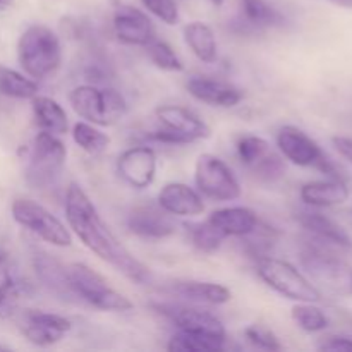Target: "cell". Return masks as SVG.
<instances>
[{
	"instance_id": "9",
	"label": "cell",
	"mask_w": 352,
	"mask_h": 352,
	"mask_svg": "<svg viewBox=\"0 0 352 352\" xmlns=\"http://www.w3.org/2000/svg\"><path fill=\"white\" fill-rule=\"evenodd\" d=\"M195 182L199 195L213 201H234L243 195L232 168L212 153L199 155L196 160Z\"/></svg>"
},
{
	"instance_id": "32",
	"label": "cell",
	"mask_w": 352,
	"mask_h": 352,
	"mask_svg": "<svg viewBox=\"0 0 352 352\" xmlns=\"http://www.w3.org/2000/svg\"><path fill=\"white\" fill-rule=\"evenodd\" d=\"M146 54L148 58L157 65L158 69L167 72H181L184 69V64H182L181 57L175 54L174 48L164 40H151L150 43L146 45Z\"/></svg>"
},
{
	"instance_id": "18",
	"label": "cell",
	"mask_w": 352,
	"mask_h": 352,
	"mask_svg": "<svg viewBox=\"0 0 352 352\" xmlns=\"http://www.w3.org/2000/svg\"><path fill=\"white\" fill-rule=\"evenodd\" d=\"M158 206L175 217H196L205 212L199 191L184 182H168L158 192Z\"/></svg>"
},
{
	"instance_id": "42",
	"label": "cell",
	"mask_w": 352,
	"mask_h": 352,
	"mask_svg": "<svg viewBox=\"0 0 352 352\" xmlns=\"http://www.w3.org/2000/svg\"><path fill=\"white\" fill-rule=\"evenodd\" d=\"M12 3H14V0H0V12H3V10L9 9Z\"/></svg>"
},
{
	"instance_id": "17",
	"label": "cell",
	"mask_w": 352,
	"mask_h": 352,
	"mask_svg": "<svg viewBox=\"0 0 352 352\" xmlns=\"http://www.w3.org/2000/svg\"><path fill=\"white\" fill-rule=\"evenodd\" d=\"M186 89L198 102L210 107H220V109H232L244 100V93L237 86L227 81H219V79L203 78V76H195L189 79L186 82Z\"/></svg>"
},
{
	"instance_id": "28",
	"label": "cell",
	"mask_w": 352,
	"mask_h": 352,
	"mask_svg": "<svg viewBox=\"0 0 352 352\" xmlns=\"http://www.w3.org/2000/svg\"><path fill=\"white\" fill-rule=\"evenodd\" d=\"M244 23L248 28H275L285 23L284 16L267 0H241Z\"/></svg>"
},
{
	"instance_id": "19",
	"label": "cell",
	"mask_w": 352,
	"mask_h": 352,
	"mask_svg": "<svg viewBox=\"0 0 352 352\" xmlns=\"http://www.w3.org/2000/svg\"><path fill=\"white\" fill-rule=\"evenodd\" d=\"M34 272H36L38 280L41 282L45 289L55 298L64 299V301H72L78 299V296L72 291L67 277V267L55 260L54 256L47 253H38L33 260Z\"/></svg>"
},
{
	"instance_id": "25",
	"label": "cell",
	"mask_w": 352,
	"mask_h": 352,
	"mask_svg": "<svg viewBox=\"0 0 352 352\" xmlns=\"http://www.w3.org/2000/svg\"><path fill=\"white\" fill-rule=\"evenodd\" d=\"M186 45L191 48L192 54L205 64H213L219 58V45L215 33L208 24L201 21H192L184 26Z\"/></svg>"
},
{
	"instance_id": "41",
	"label": "cell",
	"mask_w": 352,
	"mask_h": 352,
	"mask_svg": "<svg viewBox=\"0 0 352 352\" xmlns=\"http://www.w3.org/2000/svg\"><path fill=\"white\" fill-rule=\"evenodd\" d=\"M329 2L337 7H344V9H352V0H329Z\"/></svg>"
},
{
	"instance_id": "2",
	"label": "cell",
	"mask_w": 352,
	"mask_h": 352,
	"mask_svg": "<svg viewBox=\"0 0 352 352\" xmlns=\"http://www.w3.org/2000/svg\"><path fill=\"white\" fill-rule=\"evenodd\" d=\"M17 60L31 79H47L62 64V47L57 33L45 24H33L17 41Z\"/></svg>"
},
{
	"instance_id": "5",
	"label": "cell",
	"mask_w": 352,
	"mask_h": 352,
	"mask_svg": "<svg viewBox=\"0 0 352 352\" xmlns=\"http://www.w3.org/2000/svg\"><path fill=\"white\" fill-rule=\"evenodd\" d=\"M69 103L81 119L95 126H113L127 113L126 100L117 89L95 85L76 86L69 93Z\"/></svg>"
},
{
	"instance_id": "43",
	"label": "cell",
	"mask_w": 352,
	"mask_h": 352,
	"mask_svg": "<svg viewBox=\"0 0 352 352\" xmlns=\"http://www.w3.org/2000/svg\"><path fill=\"white\" fill-rule=\"evenodd\" d=\"M215 7H222L223 6V0H210Z\"/></svg>"
},
{
	"instance_id": "7",
	"label": "cell",
	"mask_w": 352,
	"mask_h": 352,
	"mask_svg": "<svg viewBox=\"0 0 352 352\" xmlns=\"http://www.w3.org/2000/svg\"><path fill=\"white\" fill-rule=\"evenodd\" d=\"M67 277L78 299L88 302L100 311L124 313L133 309V302L124 294L110 287L109 282L85 263L67 265Z\"/></svg>"
},
{
	"instance_id": "39",
	"label": "cell",
	"mask_w": 352,
	"mask_h": 352,
	"mask_svg": "<svg viewBox=\"0 0 352 352\" xmlns=\"http://www.w3.org/2000/svg\"><path fill=\"white\" fill-rule=\"evenodd\" d=\"M318 349L329 352H349L352 351V339L344 336L325 337L323 342L318 344Z\"/></svg>"
},
{
	"instance_id": "38",
	"label": "cell",
	"mask_w": 352,
	"mask_h": 352,
	"mask_svg": "<svg viewBox=\"0 0 352 352\" xmlns=\"http://www.w3.org/2000/svg\"><path fill=\"white\" fill-rule=\"evenodd\" d=\"M141 2L162 23L168 24V26L179 23V9L175 0H141Z\"/></svg>"
},
{
	"instance_id": "12",
	"label": "cell",
	"mask_w": 352,
	"mask_h": 352,
	"mask_svg": "<svg viewBox=\"0 0 352 352\" xmlns=\"http://www.w3.org/2000/svg\"><path fill=\"white\" fill-rule=\"evenodd\" d=\"M155 309L167 316L177 330H186V332H203L212 333V336L227 337L226 327L223 323L217 318L213 313L205 311L201 308L188 305H174V302H167V305H155Z\"/></svg>"
},
{
	"instance_id": "16",
	"label": "cell",
	"mask_w": 352,
	"mask_h": 352,
	"mask_svg": "<svg viewBox=\"0 0 352 352\" xmlns=\"http://www.w3.org/2000/svg\"><path fill=\"white\" fill-rule=\"evenodd\" d=\"M127 229L143 239H167L175 234V223L170 213L160 206H138L127 215Z\"/></svg>"
},
{
	"instance_id": "10",
	"label": "cell",
	"mask_w": 352,
	"mask_h": 352,
	"mask_svg": "<svg viewBox=\"0 0 352 352\" xmlns=\"http://www.w3.org/2000/svg\"><path fill=\"white\" fill-rule=\"evenodd\" d=\"M21 333L38 347H50L60 342L72 329V323L65 316L47 311H19L17 313Z\"/></svg>"
},
{
	"instance_id": "6",
	"label": "cell",
	"mask_w": 352,
	"mask_h": 352,
	"mask_svg": "<svg viewBox=\"0 0 352 352\" xmlns=\"http://www.w3.org/2000/svg\"><path fill=\"white\" fill-rule=\"evenodd\" d=\"M256 274L268 287L291 301L318 302L323 298L308 277L289 261L265 254L256 258Z\"/></svg>"
},
{
	"instance_id": "35",
	"label": "cell",
	"mask_w": 352,
	"mask_h": 352,
	"mask_svg": "<svg viewBox=\"0 0 352 352\" xmlns=\"http://www.w3.org/2000/svg\"><path fill=\"white\" fill-rule=\"evenodd\" d=\"M268 151H270V143L263 138L254 136V134H248L237 141V155H239L241 162L250 168L256 162H260Z\"/></svg>"
},
{
	"instance_id": "30",
	"label": "cell",
	"mask_w": 352,
	"mask_h": 352,
	"mask_svg": "<svg viewBox=\"0 0 352 352\" xmlns=\"http://www.w3.org/2000/svg\"><path fill=\"white\" fill-rule=\"evenodd\" d=\"M72 140L81 150H85L89 155H100L109 148L110 138L109 134L102 133L96 129L95 124L91 122H76L72 127Z\"/></svg>"
},
{
	"instance_id": "20",
	"label": "cell",
	"mask_w": 352,
	"mask_h": 352,
	"mask_svg": "<svg viewBox=\"0 0 352 352\" xmlns=\"http://www.w3.org/2000/svg\"><path fill=\"white\" fill-rule=\"evenodd\" d=\"M206 222L223 237H244L258 226L256 212L248 206H227L212 212Z\"/></svg>"
},
{
	"instance_id": "15",
	"label": "cell",
	"mask_w": 352,
	"mask_h": 352,
	"mask_svg": "<svg viewBox=\"0 0 352 352\" xmlns=\"http://www.w3.org/2000/svg\"><path fill=\"white\" fill-rule=\"evenodd\" d=\"M277 146L291 164L299 167H315L323 157L322 148L305 131L296 126H282L277 133Z\"/></svg>"
},
{
	"instance_id": "13",
	"label": "cell",
	"mask_w": 352,
	"mask_h": 352,
	"mask_svg": "<svg viewBox=\"0 0 352 352\" xmlns=\"http://www.w3.org/2000/svg\"><path fill=\"white\" fill-rule=\"evenodd\" d=\"M113 31L117 40L131 47H146L155 40V24L141 9L133 6L117 7L113 14Z\"/></svg>"
},
{
	"instance_id": "1",
	"label": "cell",
	"mask_w": 352,
	"mask_h": 352,
	"mask_svg": "<svg viewBox=\"0 0 352 352\" xmlns=\"http://www.w3.org/2000/svg\"><path fill=\"white\" fill-rule=\"evenodd\" d=\"M65 219L69 229H72L79 241L100 260L112 265L117 272L136 284H151L153 274L150 268L133 256L117 239L116 234L103 222L96 206L78 182H71L65 192Z\"/></svg>"
},
{
	"instance_id": "21",
	"label": "cell",
	"mask_w": 352,
	"mask_h": 352,
	"mask_svg": "<svg viewBox=\"0 0 352 352\" xmlns=\"http://www.w3.org/2000/svg\"><path fill=\"white\" fill-rule=\"evenodd\" d=\"M298 222L305 230H308L315 239L322 241L323 244L336 248L351 250L352 241L349 234L342 229L337 222L329 219L327 215L318 212H302L298 215Z\"/></svg>"
},
{
	"instance_id": "23",
	"label": "cell",
	"mask_w": 352,
	"mask_h": 352,
	"mask_svg": "<svg viewBox=\"0 0 352 352\" xmlns=\"http://www.w3.org/2000/svg\"><path fill=\"white\" fill-rule=\"evenodd\" d=\"M301 199L309 206L329 208V206L342 205L349 198V188L344 179H327V181L308 182L301 188Z\"/></svg>"
},
{
	"instance_id": "36",
	"label": "cell",
	"mask_w": 352,
	"mask_h": 352,
	"mask_svg": "<svg viewBox=\"0 0 352 352\" xmlns=\"http://www.w3.org/2000/svg\"><path fill=\"white\" fill-rule=\"evenodd\" d=\"M253 172L256 174V177L263 182H275L285 174V164L278 155H275L274 151H268L260 162L253 165Z\"/></svg>"
},
{
	"instance_id": "3",
	"label": "cell",
	"mask_w": 352,
	"mask_h": 352,
	"mask_svg": "<svg viewBox=\"0 0 352 352\" xmlns=\"http://www.w3.org/2000/svg\"><path fill=\"white\" fill-rule=\"evenodd\" d=\"M302 274L320 292L336 298L352 296V265L323 248L309 246L299 254Z\"/></svg>"
},
{
	"instance_id": "37",
	"label": "cell",
	"mask_w": 352,
	"mask_h": 352,
	"mask_svg": "<svg viewBox=\"0 0 352 352\" xmlns=\"http://www.w3.org/2000/svg\"><path fill=\"white\" fill-rule=\"evenodd\" d=\"M244 336H246L248 342L253 344L254 347L258 349H263V351H280L282 349V344L278 342L277 336H275L272 330L265 329L261 325H251L244 330Z\"/></svg>"
},
{
	"instance_id": "8",
	"label": "cell",
	"mask_w": 352,
	"mask_h": 352,
	"mask_svg": "<svg viewBox=\"0 0 352 352\" xmlns=\"http://www.w3.org/2000/svg\"><path fill=\"white\" fill-rule=\"evenodd\" d=\"M10 213L16 223L52 246L67 248L72 244L71 230L40 203L33 199L17 198L10 206Z\"/></svg>"
},
{
	"instance_id": "24",
	"label": "cell",
	"mask_w": 352,
	"mask_h": 352,
	"mask_svg": "<svg viewBox=\"0 0 352 352\" xmlns=\"http://www.w3.org/2000/svg\"><path fill=\"white\" fill-rule=\"evenodd\" d=\"M31 107H33L34 119L41 131H47L55 136L67 133L69 119L60 103L55 102L50 96L36 95L31 98Z\"/></svg>"
},
{
	"instance_id": "11",
	"label": "cell",
	"mask_w": 352,
	"mask_h": 352,
	"mask_svg": "<svg viewBox=\"0 0 352 352\" xmlns=\"http://www.w3.org/2000/svg\"><path fill=\"white\" fill-rule=\"evenodd\" d=\"M157 153L146 144L131 146L117 158V172L134 189H146L157 177Z\"/></svg>"
},
{
	"instance_id": "44",
	"label": "cell",
	"mask_w": 352,
	"mask_h": 352,
	"mask_svg": "<svg viewBox=\"0 0 352 352\" xmlns=\"http://www.w3.org/2000/svg\"><path fill=\"white\" fill-rule=\"evenodd\" d=\"M3 263H6V254H3L2 251H0V267H2Z\"/></svg>"
},
{
	"instance_id": "4",
	"label": "cell",
	"mask_w": 352,
	"mask_h": 352,
	"mask_svg": "<svg viewBox=\"0 0 352 352\" xmlns=\"http://www.w3.org/2000/svg\"><path fill=\"white\" fill-rule=\"evenodd\" d=\"M67 160V148L55 134L41 131L31 144L24 177L33 189L47 191L62 177Z\"/></svg>"
},
{
	"instance_id": "33",
	"label": "cell",
	"mask_w": 352,
	"mask_h": 352,
	"mask_svg": "<svg viewBox=\"0 0 352 352\" xmlns=\"http://www.w3.org/2000/svg\"><path fill=\"white\" fill-rule=\"evenodd\" d=\"M188 232L192 246H195L196 250L201 251V253H215V251L220 250L223 239H226V237H223L215 227L210 226L208 222L191 223V226H188Z\"/></svg>"
},
{
	"instance_id": "26",
	"label": "cell",
	"mask_w": 352,
	"mask_h": 352,
	"mask_svg": "<svg viewBox=\"0 0 352 352\" xmlns=\"http://www.w3.org/2000/svg\"><path fill=\"white\" fill-rule=\"evenodd\" d=\"M170 352H217L226 349V337L203 332H186L177 330L168 342Z\"/></svg>"
},
{
	"instance_id": "27",
	"label": "cell",
	"mask_w": 352,
	"mask_h": 352,
	"mask_svg": "<svg viewBox=\"0 0 352 352\" xmlns=\"http://www.w3.org/2000/svg\"><path fill=\"white\" fill-rule=\"evenodd\" d=\"M30 285L21 278L7 274L0 280V318H14L19 313L21 302L30 294Z\"/></svg>"
},
{
	"instance_id": "22",
	"label": "cell",
	"mask_w": 352,
	"mask_h": 352,
	"mask_svg": "<svg viewBox=\"0 0 352 352\" xmlns=\"http://www.w3.org/2000/svg\"><path fill=\"white\" fill-rule=\"evenodd\" d=\"M170 291L181 296L182 299L195 305L220 306L232 299V292L226 285L213 284L203 280H175L172 282Z\"/></svg>"
},
{
	"instance_id": "14",
	"label": "cell",
	"mask_w": 352,
	"mask_h": 352,
	"mask_svg": "<svg viewBox=\"0 0 352 352\" xmlns=\"http://www.w3.org/2000/svg\"><path fill=\"white\" fill-rule=\"evenodd\" d=\"M157 119L162 127L174 131L186 141V144L210 138L212 129L203 119H199L192 110L181 105H164L157 109Z\"/></svg>"
},
{
	"instance_id": "31",
	"label": "cell",
	"mask_w": 352,
	"mask_h": 352,
	"mask_svg": "<svg viewBox=\"0 0 352 352\" xmlns=\"http://www.w3.org/2000/svg\"><path fill=\"white\" fill-rule=\"evenodd\" d=\"M291 315L296 325L308 333L322 332L329 327V316L315 306V302H299L292 308Z\"/></svg>"
},
{
	"instance_id": "29",
	"label": "cell",
	"mask_w": 352,
	"mask_h": 352,
	"mask_svg": "<svg viewBox=\"0 0 352 352\" xmlns=\"http://www.w3.org/2000/svg\"><path fill=\"white\" fill-rule=\"evenodd\" d=\"M0 95L16 100H31L38 95V82L30 76L0 65Z\"/></svg>"
},
{
	"instance_id": "45",
	"label": "cell",
	"mask_w": 352,
	"mask_h": 352,
	"mask_svg": "<svg viewBox=\"0 0 352 352\" xmlns=\"http://www.w3.org/2000/svg\"><path fill=\"white\" fill-rule=\"evenodd\" d=\"M0 351H9V347H7V346H0Z\"/></svg>"
},
{
	"instance_id": "40",
	"label": "cell",
	"mask_w": 352,
	"mask_h": 352,
	"mask_svg": "<svg viewBox=\"0 0 352 352\" xmlns=\"http://www.w3.org/2000/svg\"><path fill=\"white\" fill-rule=\"evenodd\" d=\"M332 144L337 150V153L342 158H346L349 164H352V138L347 136H333Z\"/></svg>"
},
{
	"instance_id": "34",
	"label": "cell",
	"mask_w": 352,
	"mask_h": 352,
	"mask_svg": "<svg viewBox=\"0 0 352 352\" xmlns=\"http://www.w3.org/2000/svg\"><path fill=\"white\" fill-rule=\"evenodd\" d=\"M243 239L246 243L248 251L254 258H260L265 256L268 253V250L275 244V241H277V230L274 227L258 222V226L248 236H244Z\"/></svg>"
}]
</instances>
